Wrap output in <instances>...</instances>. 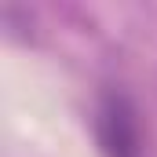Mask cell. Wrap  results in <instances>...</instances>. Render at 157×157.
<instances>
[{"mask_svg": "<svg viewBox=\"0 0 157 157\" xmlns=\"http://www.w3.org/2000/svg\"><path fill=\"white\" fill-rule=\"evenodd\" d=\"M91 128H95V143L102 157H150L139 110L124 91H102Z\"/></svg>", "mask_w": 157, "mask_h": 157, "instance_id": "1", "label": "cell"}]
</instances>
